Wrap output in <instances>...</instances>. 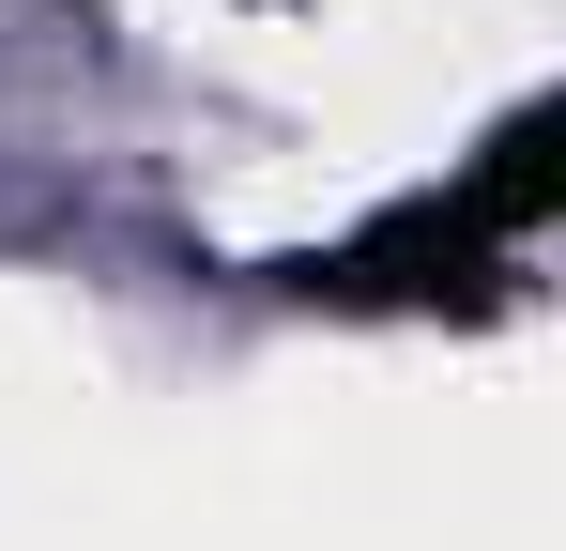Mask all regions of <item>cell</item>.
<instances>
[{"instance_id": "obj_1", "label": "cell", "mask_w": 566, "mask_h": 551, "mask_svg": "<svg viewBox=\"0 0 566 551\" xmlns=\"http://www.w3.org/2000/svg\"><path fill=\"white\" fill-rule=\"evenodd\" d=\"M536 215H552V107H521L460 184L398 199V215L353 230L337 261H306V291H322V306H444V291H490V276L521 261Z\"/></svg>"}]
</instances>
